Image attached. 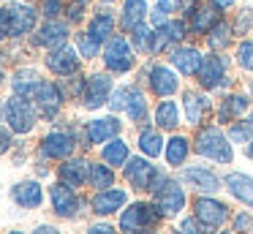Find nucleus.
I'll use <instances>...</instances> for the list:
<instances>
[{"label": "nucleus", "instance_id": "1", "mask_svg": "<svg viewBox=\"0 0 253 234\" xmlns=\"http://www.w3.org/2000/svg\"><path fill=\"white\" fill-rule=\"evenodd\" d=\"M193 150H196V155L207 158L212 163H223V166H229L234 161L231 139L229 134L220 131V125H202L193 136Z\"/></svg>", "mask_w": 253, "mask_h": 234}, {"label": "nucleus", "instance_id": "2", "mask_svg": "<svg viewBox=\"0 0 253 234\" xmlns=\"http://www.w3.org/2000/svg\"><path fill=\"white\" fill-rule=\"evenodd\" d=\"M123 174H126L128 185L139 193H155L169 180L158 166H153V161L147 155H131L123 166Z\"/></svg>", "mask_w": 253, "mask_h": 234}, {"label": "nucleus", "instance_id": "3", "mask_svg": "<svg viewBox=\"0 0 253 234\" xmlns=\"http://www.w3.org/2000/svg\"><path fill=\"white\" fill-rule=\"evenodd\" d=\"M196 82L202 90L207 93H226L231 87L229 79V57L223 52H210L204 54L202 60V68L196 74Z\"/></svg>", "mask_w": 253, "mask_h": 234}, {"label": "nucleus", "instance_id": "4", "mask_svg": "<svg viewBox=\"0 0 253 234\" xmlns=\"http://www.w3.org/2000/svg\"><path fill=\"white\" fill-rule=\"evenodd\" d=\"M164 221V212L155 207V201H133L120 215V232L126 234H144Z\"/></svg>", "mask_w": 253, "mask_h": 234}, {"label": "nucleus", "instance_id": "5", "mask_svg": "<svg viewBox=\"0 0 253 234\" xmlns=\"http://www.w3.org/2000/svg\"><path fill=\"white\" fill-rule=\"evenodd\" d=\"M36 120H39V109L30 98H22L17 93L6 98V123L14 134H30L36 128Z\"/></svg>", "mask_w": 253, "mask_h": 234}, {"label": "nucleus", "instance_id": "6", "mask_svg": "<svg viewBox=\"0 0 253 234\" xmlns=\"http://www.w3.org/2000/svg\"><path fill=\"white\" fill-rule=\"evenodd\" d=\"M104 65L109 74H128L136 65V49L126 36H112L104 47Z\"/></svg>", "mask_w": 253, "mask_h": 234}, {"label": "nucleus", "instance_id": "7", "mask_svg": "<svg viewBox=\"0 0 253 234\" xmlns=\"http://www.w3.org/2000/svg\"><path fill=\"white\" fill-rule=\"evenodd\" d=\"M193 215L204 226V234H212L215 229H220L229 221V204L212 199L210 193H199L193 199Z\"/></svg>", "mask_w": 253, "mask_h": 234}, {"label": "nucleus", "instance_id": "8", "mask_svg": "<svg viewBox=\"0 0 253 234\" xmlns=\"http://www.w3.org/2000/svg\"><path fill=\"white\" fill-rule=\"evenodd\" d=\"M144 79H147L150 93L158 95V98H171L177 90H180V71H177L174 65H164V63L147 65Z\"/></svg>", "mask_w": 253, "mask_h": 234}, {"label": "nucleus", "instance_id": "9", "mask_svg": "<svg viewBox=\"0 0 253 234\" xmlns=\"http://www.w3.org/2000/svg\"><path fill=\"white\" fill-rule=\"evenodd\" d=\"M180 180L193 188L196 193H218L223 188V177H218L212 166H204V163H191L180 172Z\"/></svg>", "mask_w": 253, "mask_h": 234}, {"label": "nucleus", "instance_id": "10", "mask_svg": "<svg viewBox=\"0 0 253 234\" xmlns=\"http://www.w3.org/2000/svg\"><path fill=\"white\" fill-rule=\"evenodd\" d=\"M212 98L207 95V90H185L182 93V114L185 123L193 128L207 125V120L212 117Z\"/></svg>", "mask_w": 253, "mask_h": 234}, {"label": "nucleus", "instance_id": "11", "mask_svg": "<svg viewBox=\"0 0 253 234\" xmlns=\"http://www.w3.org/2000/svg\"><path fill=\"white\" fill-rule=\"evenodd\" d=\"M153 201H155V207L164 212V218H174V215H180V212L185 210L188 196H185V188H182L180 180H171V177H169V180H166V183L153 193Z\"/></svg>", "mask_w": 253, "mask_h": 234}, {"label": "nucleus", "instance_id": "12", "mask_svg": "<svg viewBox=\"0 0 253 234\" xmlns=\"http://www.w3.org/2000/svg\"><path fill=\"white\" fill-rule=\"evenodd\" d=\"M188 19H169L166 25L153 27V44H150V54H161V52H169L171 47L182 44L188 38Z\"/></svg>", "mask_w": 253, "mask_h": 234}, {"label": "nucleus", "instance_id": "13", "mask_svg": "<svg viewBox=\"0 0 253 234\" xmlns=\"http://www.w3.org/2000/svg\"><path fill=\"white\" fill-rule=\"evenodd\" d=\"M112 90H115V85H112L109 74H104V71L101 74H90L84 79V90L79 95V101H82L84 109H101L104 103H109Z\"/></svg>", "mask_w": 253, "mask_h": 234}, {"label": "nucleus", "instance_id": "14", "mask_svg": "<svg viewBox=\"0 0 253 234\" xmlns=\"http://www.w3.org/2000/svg\"><path fill=\"white\" fill-rule=\"evenodd\" d=\"M74 150H77V139L71 131H52L39 141V155L52 161H66L74 155Z\"/></svg>", "mask_w": 253, "mask_h": 234}, {"label": "nucleus", "instance_id": "15", "mask_svg": "<svg viewBox=\"0 0 253 234\" xmlns=\"http://www.w3.org/2000/svg\"><path fill=\"white\" fill-rule=\"evenodd\" d=\"M30 101H36L39 114H44L46 120H52L63 109L66 90H63V85H57V82H41V85L36 87V93L30 95Z\"/></svg>", "mask_w": 253, "mask_h": 234}, {"label": "nucleus", "instance_id": "16", "mask_svg": "<svg viewBox=\"0 0 253 234\" xmlns=\"http://www.w3.org/2000/svg\"><path fill=\"white\" fill-rule=\"evenodd\" d=\"M49 199H52V210L60 218H77L82 212V207H87V201H82L77 196L74 185H66L63 180L49 188Z\"/></svg>", "mask_w": 253, "mask_h": 234}, {"label": "nucleus", "instance_id": "17", "mask_svg": "<svg viewBox=\"0 0 253 234\" xmlns=\"http://www.w3.org/2000/svg\"><path fill=\"white\" fill-rule=\"evenodd\" d=\"M248 112H251V93H226L218 101L215 120L220 125H231L237 120H242Z\"/></svg>", "mask_w": 253, "mask_h": 234}, {"label": "nucleus", "instance_id": "18", "mask_svg": "<svg viewBox=\"0 0 253 234\" xmlns=\"http://www.w3.org/2000/svg\"><path fill=\"white\" fill-rule=\"evenodd\" d=\"M123 123L117 117H95L90 123H84V147L93 144H106L109 139H115L120 134Z\"/></svg>", "mask_w": 253, "mask_h": 234}, {"label": "nucleus", "instance_id": "19", "mask_svg": "<svg viewBox=\"0 0 253 234\" xmlns=\"http://www.w3.org/2000/svg\"><path fill=\"white\" fill-rule=\"evenodd\" d=\"M202 60H204V54L196 47H191V44H177V47L169 49V63L182 76H196L199 68H202Z\"/></svg>", "mask_w": 253, "mask_h": 234}, {"label": "nucleus", "instance_id": "20", "mask_svg": "<svg viewBox=\"0 0 253 234\" xmlns=\"http://www.w3.org/2000/svg\"><path fill=\"white\" fill-rule=\"evenodd\" d=\"M79 57H82V54H79L77 49H71L68 44H63V47H57V49L49 52L46 68H49L52 74H57V76H77L79 74Z\"/></svg>", "mask_w": 253, "mask_h": 234}, {"label": "nucleus", "instance_id": "21", "mask_svg": "<svg viewBox=\"0 0 253 234\" xmlns=\"http://www.w3.org/2000/svg\"><path fill=\"white\" fill-rule=\"evenodd\" d=\"M185 19H188V30H191V36H207V33L212 30L223 16H220V8H215L212 3H207V5L199 3Z\"/></svg>", "mask_w": 253, "mask_h": 234}, {"label": "nucleus", "instance_id": "22", "mask_svg": "<svg viewBox=\"0 0 253 234\" xmlns=\"http://www.w3.org/2000/svg\"><path fill=\"white\" fill-rule=\"evenodd\" d=\"M8 19H11V38H22L28 36V33L36 30V19H39V14H36L33 5L28 3H8Z\"/></svg>", "mask_w": 253, "mask_h": 234}, {"label": "nucleus", "instance_id": "23", "mask_svg": "<svg viewBox=\"0 0 253 234\" xmlns=\"http://www.w3.org/2000/svg\"><path fill=\"white\" fill-rule=\"evenodd\" d=\"M68 38V22H57V19H46L39 27V33L33 36V47H44V49H57L63 47Z\"/></svg>", "mask_w": 253, "mask_h": 234}, {"label": "nucleus", "instance_id": "24", "mask_svg": "<svg viewBox=\"0 0 253 234\" xmlns=\"http://www.w3.org/2000/svg\"><path fill=\"white\" fill-rule=\"evenodd\" d=\"M128 201V193L123 188H106V190H98L90 201L95 215H115L117 210H123Z\"/></svg>", "mask_w": 253, "mask_h": 234}, {"label": "nucleus", "instance_id": "25", "mask_svg": "<svg viewBox=\"0 0 253 234\" xmlns=\"http://www.w3.org/2000/svg\"><path fill=\"white\" fill-rule=\"evenodd\" d=\"M11 199L17 207H22V210H36V207H41V201H44V188H41L36 180H22V183H17L11 188Z\"/></svg>", "mask_w": 253, "mask_h": 234}, {"label": "nucleus", "instance_id": "26", "mask_svg": "<svg viewBox=\"0 0 253 234\" xmlns=\"http://www.w3.org/2000/svg\"><path fill=\"white\" fill-rule=\"evenodd\" d=\"M223 188L234 196L237 201L253 207V177L245 172H229L223 177Z\"/></svg>", "mask_w": 253, "mask_h": 234}, {"label": "nucleus", "instance_id": "27", "mask_svg": "<svg viewBox=\"0 0 253 234\" xmlns=\"http://www.w3.org/2000/svg\"><path fill=\"white\" fill-rule=\"evenodd\" d=\"M57 174H60V180L66 185H74V188H82L84 183H87L90 177V163L87 158H66L63 161V166L57 169Z\"/></svg>", "mask_w": 253, "mask_h": 234}, {"label": "nucleus", "instance_id": "28", "mask_svg": "<svg viewBox=\"0 0 253 234\" xmlns=\"http://www.w3.org/2000/svg\"><path fill=\"white\" fill-rule=\"evenodd\" d=\"M147 95H144L142 90H139L136 85H128V95H126V114L131 117V123L136 125H144L147 123Z\"/></svg>", "mask_w": 253, "mask_h": 234}, {"label": "nucleus", "instance_id": "29", "mask_svg": "<svg viewBox=\"0 0 253 234\" xmlns=\"http://www.w3.org/2000/svg\"><path fill=\"white\" fill-rule=\"evenodd\" d=\"M153 120H155V128L174 131L180 125V106H177V101H171V98L158 101L155 103V112H153Z\"/></svg>", "mask_w": 253, "mask_h": 234}, {"label": "nucleus", "instance_id": "30", "mask_svg": "<svg viewBox=\"0 0 253 234\" xmlns=\"http://www.w3.org/2000/svg\"><path fill=\"white\" fill-rule=\"evenodd\" d=\"M120 25H123V30H128L131 33L133 27H139V25H144V19L150 16V8H147V0H126L123 3V11H120Z\"/></svg>", "mask_w": 253, "mask_h": 234}, {"label": "nucleus", "instance_id": "31", "mask_svg": "<svg viewBox=\"0 0 253 234\" xmlns=\"http://www.w3.org/2000/svg\"><path fill=\"white\" fill-rule=\"evenodd\" d=\"M191 150H193V141L188 139V136L171 134V139L166 141V150H164L166 163H169V166H182V163L188 161V155H191Z\"/></svg>", "mask_w": 253, "mask_h": 234}, {"label": "nucleus", "instance_id": "32", "mask_svg": "<svg viewBox=\"0 0 253 234\" xmlns=\"http://www.w3.org/2000/svg\"><path fill=\"white\" fill-rule=\"evenodd\" d=\"M41 82L44 79H41V74L36 68H17L14 76H11V90L17 93V95H22V98H30Z\"/></svg>", "mask_w": 253, "mask_h": 234}, {"label": "nucleus", "instance_id": "33", "mask_svg": "<svg viewBox=\"0 0 253 234\" xmlns=\"http://www.w3.org/2000/svg\"><path fill=\"white\" fill-rule=\"evenodd\" d=\"M139 150H142V155H147V158H158L161 152L166 150V141H164V136H161V128L142 125V131H139Z\"/></svg>", "mask_w": 253, "mask_h": 234}, {"label": "nucleus", "instance_id": "34", "mask_svg": "<svg viewBox=\"0 0 253 234\" xmlns=\"http://www.w3.org/2000/svg\"><path fill=\"white\" fill-rule=\"evenodd\" d=\"M204 38H207L210 52H226V49H229L231 44H234V27H231L226 19H220L218 25H215Z\"/></svg>", "mask_w": 253, "mask_h": 234}, {"label": "nucleus", "instance_id": "35", "mask_svg": "<svg viewBox=\"0 0 253 234\" xmlns=\"http://www.w3.org/2000/svg\"><path fill=\"white\" fill-rule=\"evenodd\" d=\"M101 158H104V163H109V166H126V161L131 158V152H128V144L120 139V136H115V139H109L104 147H101Z\"/></svg>", "mask_w": 253, "mask_h": 234}, {"label": "nucleus", "instance_id": "36", "mask_svg": "<svg viewBox=\"0 0 253 234\" xmlns=\"http://www.w3.org/2000/svg\"><path fill=\"white\" fill-rule=\"evenodd\" d=\"M87 30L93 33V36L98 38L101 44L109 41L112 33H115V16H112V11H98V14H93V19H90Z\"/></svg>", "mask_w": 253, "mask_h": 234}, {"label": "nucleus", "instance_id": "37", "mask_svg": "<svg viewBox=\"0 0 253 234\" xmlns=\"http://www.w3.org/2000/svg\"><path fill=\"white\" fill-rule=\"evenodd\" d=\"M90 188L95 190H106L115 185V172H112V166H106V163H90V177H87Z\"/></svg>", "mask_w": 253, "mask_h": 234}, {"label": "nucleus", "instance_id": "38", "mask_svg": "<svg viewBox=\"0 0 253 234\" xmlns=\"http://www.w3.org/2000/svg\"><path fill=\"white\" fill-rule=\"evenodd\" d=\"M229 139L237 141V144H251V141H253V120L251 117H248V120L242 117V120H237V123H231Z\"/></svg>", "mask_w": 253, "mask_h": 234}, {"label": "nucleus", "instance_id": "39", "mask_svg": "<svg viewBox=\"0 0 253 234\" xmlns=\"http://www.w3.org/2000/svg\"><path fill=\"white\" fill-rule=\"evenodd\" d=\"M77 47H79V54H82L84 60L98 57V52H101V41L90 30L87 33H77Z\"/></svg>", "mask_w": 253, "mask_h": 234}, {"label": "nucleus", "instance_id": "40", "mask_svg": "<svg viewBox=\"0 0 253 234\" xmlns=\"http://www.w3.org/2000/svg\"><path fill=\"white\" fill-rule=\"evenodd\" d=\"M150 44H153V27L150 25H139L131 30V47L136 52H150Z\"/></svg>", "mask_w": 253, "mask_h": 234}, {"label": "nucleus", "instance_id": "41", "mask_svg": "<svg viewBox=\"0 0 253 234\" xmlns=\"http://www.w3.org/2000/svg\"><path fill=\"white\" fill-rule=\"evenodd\" d=\"M234 60L242 71H253V41L251 38H242L237 44V52H234Z\"/></svg>", "mask_w": 253, "mask_h": 234}, {"label": "nucleus", "instance_id": "42", "mask_svg": "<svg viewBox=\"0 0 253 234\" xmlns=\"http://www.w3.org/2000/svg\"><path fill=\"white\" fill-rule=\"evenodd\" d=\"M234 36H248L251 33V27H253V11L248 8V5H242L240 11H237V16H234Z\"/></svg>", "mask_w": 253, "mask_h": 234}, {"label": "nucleus", "instance_id": "43", "mask_svg": "<svg viewBox=\"0 0 253 234\" xmlns=\"http://www.w3.org/2000/svg\"><path fill=\"white\" fill-rule=\"evenodd\" d=\"M231 223H234V232L237 234H251L253 232V215H251V212H245V210L237 212Z\"/></svg>", "mask_w": 253, "mask_h": 234}, {"label": "nucleus", "instance_id": "44", "mask_svg": "<svg viewBox=\"0 0 253 234\" xmlns=\"http://www.w3.org/2000/svg\"><path fill=\"white\" fill-rule=\"evenodd\" d=\"M41 14L46 19H55V16L66 14V5H63V0H41Z\"/></svg>", "mask_w": 253, "mask_h": 234}, {"label": "nucleus", "instance_id": "45", "mask_svg": "<svg viewBox=\"0 0 253 234\" xmlns=\"http://www.w3.org/2000/svg\"><path fill=\"white\" fill-rule=\"evenodd\" d=\"M82 19H84V0H74L66 8V22L68 25H79Z\"/></svg>", "mask_w": 253, "mask_h": 234}, {"label": "nucleus", "instance_id": "46", "mask_svg": "<svg viewBox=\"0 0 253 234\" xmlns=\"http://www.w3.org/2000/svg\"><path fill=\"white\" fill-rule=\"evenodd\" d=\"M126 95H128V87L112 90V95H109V109L112 112H126Z\"/></svg>", "mask_w": 253, "mask_h": 234}, {"label": "nucleus", "instance_id": "47", "mask_svg": "<svg viewBox=\"0 0 253 234\" xmlns=\"http://www.w3.org/2000/svg\"><path fill=\"white\" fill-rule=\"evenodd\" d=\"M177 232L180 234H204V226L196 221V215H191V218H182L180 226H177Z\"/></svg>", "mask_w": 253, "mask_h": 234}, {"label": "nucleus", "instance_id": "48", "mask_svg": "<svg viewBox=\"0 0 253 234\" xmlns=\"http://www.w3.org/2000/svg\"><path fill=\"white\" fill-rule=\"evenodd\" d=\"M155 8H161L164 14H182L185 8V0H155Z\"/></svg>", "mask_w": 253, "mask_h": 234}, {"label": "nucleus", "instance_id": "49", "mask_svg": "<svg viewBox=\"0 0 253 234\" xmlns=\"http://www.w3.org/2000/svg\"><path fill=\"white\" fill-rule=\"evenodd\" d=\"M6 38H11V19H8V8L0 5V44Z\"/></svg>", "mask_w": 253, "mask_h": 234}, {"label": "nucleus", "instance_id": "50", "mask_svg": "<svg viewBox=\"0 0 253 234\" xmlns=\"http://www.w3.org/2000/svg\"><path fill=\"white\" fill-rule=\"evenodd\" d=\"M11 144H14V141H11V131H8V128H3V125H0V155H3V152H8V150H11Z\"/></svg>", "mask_w": 253, "mask_h": 234}, {"label": "nucleus", "instance_id": "51", "mask_svg": "<svg viewBox=\"0 0 253 234\" xmlns=\"http://www.w3.org/2000/svg\"><path fill=\"white\" fill-rule=\"evenodd\" d=\"M84 234H117V232H115V226H112V223H93V226H90Z\"/></svg>", "mask_w": 253, "mask_h": 234}, {"label": "nucleus", "instance_id": "52", "mask_svg": "<svg viewBox=\"0 0 253 234\" xmlns=\"http://www.w3.org/2000/svg\"><path fill=\"white\" fill-rule=\"evenodd\" d=\"M33 234H60L55 226H49V223H41V226H36V232Z\"/></svg>", "mask_w": 253, "mask_h": 234}, {"label": "nucleus", "instance_id": "53", "mask_svg": "<svg viewBox=\"0 0 253 234\" xmlns=\"http://www.w3.org/2000/svg\"><path fill=\"white\" fill-rule=\"evenodd\" d=\"M207 3H212L215 8H220V11H226V8H231V5L237 3V0H207Z\"/></svg>", "mask_w": 253, "mask_h": 234}, {"label": "nucleus", "instance_id": "54", "mask_svg": "<svg viewBox=\"0 0 253 234\" xmlns=\"http://www.w3.org/2000/svg\"><path fill=\"white\" fill-rule=\"evenodd\" d=\"M245 155H248V158H251V161H253V141H251V144L245 147Z\"/></svg>", "mask_w": 253, "mask_h": 234}, {"label": "nucleus", "instance_id": "55", "mask_svg": "<svg viewBox=\"0 0 253 234\" xmlns=\"http://www.w3.org/2000/svg\"><path fill=\"white\" fill-rule=\"evenodd\" d=\"M0 117H6V101L0 98Z\"/></svg>", "mask_w": 253, "mask_h": 234}, {"label": "nucleus", "instance_id": "56", "mask_svg": "<svg viewBox=\"0 0 253 234\" xmlns=\"http://www.w3.org/2000/svg\"><path fill=\"white\" fill-rule=\"evenodd\" d=\"M0 85H3V60H0Z\"/></svg>", "mask_w": 253, "mask_h": 234}, {"label": "nucleus", "instance_id": "57", "mask_svg": "<svg viewBox=\"0 0 253 234\" xmlns=\"http://www.w3.org/2000/svg\"><path fill=\"white\" fill-rule=\"evenodd\" d=\"M248 93H251V95H253V79L248 82Z\"/></svg>", "mask_w": 253, "mask_h": 234}, {"label": "nucleus", "instance_id": "58", "mask_svg": "<svg viewBox=\"0 0 253 234\" xmlns=\"http://www.w3.org/2000/svg\"><path fill=\"white\" fill-rule=\"evenodd\" d=\"M144 234H158V232H153V229H150V232H144Z\"/></svg>", "mask_w": 253, "mask_h": 234}, {"label": "nucleus", "instance_id": "59", "mask_svg": "<svg viewBox=\"0 0 253 234\" xmlns=\"http://www.w3.org/2000/svg\"><path fill=\"white\" fill-rule=\"evenodd\" d=\"M248 117H251V120H253V109H251V112H248Z\"/></svg>", "mask_w": 253, "mask_h": 234}, {"label": "nucleus", "instance_id": "60", "mask_svg": "<svg viewBox=\"0 0 253 234\" xmlns=\"http://www.w3.org/2000/svg\"><path fill=\"white\" fill-rule=\"evenodd\" d=\"M101 3H115V0H101Z\"/></svg>", "mask_w": 253, "mask_h": 234}, {"label": "nucleus", "instance_id": "61", "mask_svg": "<svg viewBox=\"0 0 253 234\" xmlns=\"http://www.w3.org/2000/svg\"><path fill=\"white\" fill-rule=\"evenodd\" d=\"M8 234H25V232H8Z\"/></svg>", "mask_w": 253, "mask_h": 234}, {"label": "nucleus", "instance_id": "62", "mask_svg": "<svg viewBox=\"0 0 253 234\" xmlns=\"http://www.w3.org/2000/svg\"><path fill=\"white\" fill-rule=\"evenodd\" d=\"M220 234H231V232H220Z\"/></svg>", "mask_w": 253, "mask_h": 234}, {"label": "nucleus", "instance_id": "63", "mask_svg": "<svg viewBox=\"0 0 253 234\" xmlns=\"http://www.w3.org/2000/svg\"><path fill=\"white\" fill-rule=\"evenodd\" d=\"M84 3H87V0H84Z\"/></svg>", "mask_w": 253, "mask_h": 234}]
</instances>
